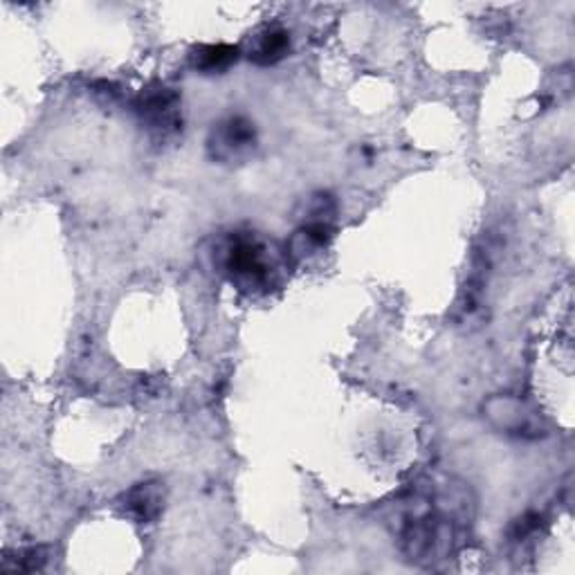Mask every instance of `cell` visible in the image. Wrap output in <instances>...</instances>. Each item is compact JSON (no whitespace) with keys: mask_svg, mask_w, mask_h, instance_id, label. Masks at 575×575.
Here are the masks:
<instances>
[{"mask_svg":"<svg viewBox=\"0 0 575 575\" xmlns=\"http://www.w3.org/2000/svg\"><path fill=\"white\" fill-rule=\"evenodd\" d=\"M241 59V48L228 44H207L196 46L189 54V63L203 75H221Z\"/></svg>","mask_w":575,"mask_h":575,"instance_id":"7","label":"cell"},{"mask_svg":"<svg viewBox=\"0 0 575 575\" xmlns=\"http://www.w3.org/2000/svg\"><path fill=\"white\" fill-rule=\"evenodd\" d=\"M48 564V551L44 547L21 549L3 560L5 571H41Z\"/></svg>","mask_w":575,"mask_h":575,"instance_id":"9","label":"cell"},{"mask_svg":"<svg viewBox=\"0 0 575 575\" xmlns=\"http://www.w3.org/2000/svg\"><path fill=\"white\" fill-rule=\"evenodd\" d=\"M167 506V486L160 479L139 481L118 499V511L135 524H154Z\"/></svg>","mask_w":575,"mask_h":575,"instance_id":"4","label":"cell"},{"mask_svg":"<svg viewBox=\"0 0 575 575\" xmlns=\"http://www.w3.org/2000/svg\"><path fill=\"white\" fill-rule=\"evenodd\" d=\"M291 52V32L272 23L259 27L245 44V57L255 65H274Z\"/></svg>","mask_w":575,"mask_h":575,"instance_id":"5","label":"cell"},{"mask_svg":"<svg viewBox=\"0 0 575 575\" xmlns=\"http://www.w3.org/2000/svg\"><path fill=\"white\" fill-rule=\"evenodd\" d=\"M333 225L327 223H302V228L288 241V257L291 261H304L308 257H315L333 241Z\"/></svg>","mask_w":575,"mask_h":575,"instance_id":"6","label":"cell"},{"mask_svg":"<svg viewBox=\"0 0 575 575\" xmlns=\"http://www.w3.org/2000/svg\"><path fill=\"white\" fill-rule=\"evenodd\" d=\"M135 113L156 142H169L183 133V97L167 84H151L135 99Z\"/></svg>","mask_w":575,"mask_h":575,"instance_id":"2","label":"cell"},{"mask_svg":"<svg viewBox=\"0 0 575 575\" xmlns=\"http://www.w3.org/2000/svg\"><path fill=\"white\" fill-rule=\"evenodd\" d=\"M213 268L247 295H268L288 272V252L255 232H230L213 241Z\"/></svg>","mask_w":575,"mask_h":575,"instance_id":"1","label":"cell"},{"mask_svg":"<svg viewBox=\"0 0 575 575\" xmlns=\"http://www.w3.org/2000/svg\"><path fill=\"white\" fill-rule=\"evenodd\" d=\"M338 205L331 194H313L302 203V223H327L333 225Z\"/></svg>","mask_w":575,"mask_h":575,"instance_id":"8","label":"cell"},{"mask_svg":"<svg viewBox=\"0 0 575 575\" xmlns=\"http://www.w3.org/2000/svg\"><path fill=\"white\" fill-rule=\"evenodd\" d=\"M259 149V133L255 122L243 115H230L216 122L207 135V154L213 162L243 164Z\"/></svg>","mask_w":575,"mask_h":575,"instance_id":"3","label":"cell"}]
</instances>
